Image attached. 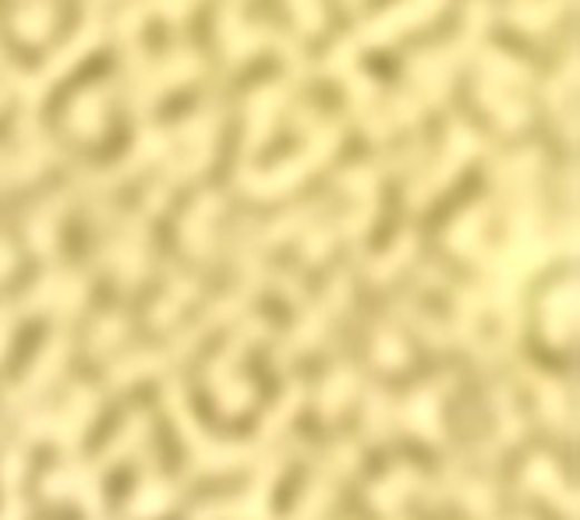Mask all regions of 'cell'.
Listing matches in <instances>:
<instances>
[{"instance_id": "277c9868", "label": "cell", "mask_w": 580, "mask_h": 520, "mask_svg": "<svg viewBox=\"0 0 580 520\" xmlns=\"http://www.w3.org/2000/svg\"><path fill=\"white\" fill-rule=\"evenodd\" d=\"M242 4L245 0H227L224 11H219V43H224L230 61H248L255 50L263 47H276L287 61L302 65V50L291 36L276 32V29H263V26H248L242 18Z\"/></svg>"}, {"instance_id": "7c38bea8", "label": "cell", "mask_w": 580, "mask_h": 520, "mask_svg": "<svg viewBox=\"0 0 580 520\" xmlns=\"http://www.w3.org/2000/svg\"><path fill=\"white\" fill-rule=\"evenodd\" d=\"M14 29L29 43H39V39H47V32L53 29V4L50 0H32L22 11L14 14Z\"/></svg>"}, {"instance_id": "2e32d148", "label": "cell", "mask_w": 580, "mask_h": 520, "mask_svg": "<svg viewBox=\"0 0 580 520\" xmlns=\"http://www.w3.org/2000/svg\"><path fill=\"white\" fill-rule=\"evenodd\" d=\"M0 71H4V75H8V82H14V86H18V82H22V71H14V68H8V65H4V57H0Z\"/></svg>"}, {"instance_id": "5b68a950", "label": "cell", "mask_w": 580, "mask_h": 520, "mask_svg": "<svg viewBox=\"0 0 580 520\" xmlns=\"http://www.w3.org/2000/svg\"><path fill=\"white\" fill-rule=\"evenodd\" d=\"M203 71V57L195 50H174L170 57H164L159 65H149L135 75V86H131V107L142 114L149 104H156L159 96L174 86H185L191 78Z\"/></svg>"}, {"instance_id": "9c48e42d", "label": "cell", "mask_w": 580, "mask_h": 520, "mask_svg": "<svg viewBox=\"0 0 580 520\" xmlns=\"http://www.w3.org/2000/svg\"><path fill=\"white\" fill-rule=\"evenodd\" d=\"M478 99H482V104L492 110V117L507 131L528 125V104L517 96V89L507 86V82H499V78H492L485 71H482V78H478Z\"/></svg>"}, {"instance_id": "ba28073f", "label": "cell", "mask_w": 580, "mask_h": 520, "mask_svg": "<svg viewBox=\"0 0 580 520\" xmlns=\"http://www.w3.org/2000/svg\"><path fill=\"white\" fill-rule=\"evenodd\" d=\"M191 8H195V0H128L121 18H117V32H121V39L131 47L128 50L131 61H138V57H142V53H138V47H135V39H138V29H142L149 11L164 14V18H174V22H177V18H185Z\"/></svg>"}, {"instance_id": "e0dca14e", "label": "cell", "mask_w": 580, "mask_h": 520, "mask_svg": "<svg viewBox=\"0 0 580 520\" xmlns=\"http://www.w3.org/2000/svg\"><path fill=\"white\" fill-rule=\"evenodd\" d=\"M0 99H4V92H0Z\"/></svg>"}, {"instance_id": "9a60e30c", "label": "cell", "mask_w": 580, "mask_h": 520, "mask_svg": "<svg viewBox=\"0 0 580 520\" xmlns=\"http://www.w3.org/2000/svg\"><path fill=\"white\" fill-rule=\"evenodd\" d=\"M287 8L294 11V18L302 22L305 32H318L326 26V11H323L318 0H287Z\"/></svg>"}, {"instance_id": "3957f363", "label": "cell", "mask_w": 580, "mask_h": 520, "mask_svg": "<svg viewBox=\"0 0 580 520\" xmlns=\"http://www.w3.org/2000/svg\"><path fill=\"white\" fill-rule=\"evenodd\" d=\"M99 4L104 0H89V11H86V22L78 26V32L68 39L65 47H57L47 65L32 71V75H22V82H18V89H22V104H26V114H32L39 104H43V96L53 89L57 78H65L89 50H96V43L104 39V14H99Z\"/></svg>"}, {"instance_id": "52a82bcc", "label": "cell", "mask_w": 580, "mask_h": 520, "mask_svg": "<svg viewBox=\"0 0 580 520\" xmlns=\"http://www.w3.org/2000/svg\"><path fill=\"white\" fill-rule=\"evenodd\" d=\"M287 104V86L273 82L263 86L248 96V128H245V153H255L263 143H269V135L276 128L279 107Z\"/></svg>"}, {"instance_id": "5bb4252c", "label": "cell", "mask_w": 580, "mask_h": 520, "mask_svg": "<svg viewBox=\"0 0 580 520\" xmlns=\"http://www.w3.org/2000/svg\"><path fill=\"white\" fill-rule=\"evenodd\" d=\"M340 75H344L347 92H351V99H354L357 114H368V110H372V104H375V86H372V78H368V75H362V71H354V68L340 71Z\"/></svg>"}, {"instance_id": "6da1fadb", "label": "cell", "mask_w": 580, "mask_h": 520, "mask_svg": "<svg viewBox=\"0 0 580 520\" xmlns=\"http://www.w3.org/2000/svg\"><path fill=\"white\" fill-rule=\"evenodd\" d=\"M446 0H396L386 11H379L368 22H362L354 32H347L340 43L330 50L326 57V71H347L354 65V57L362 53V47H375V43H390L400 32L425 26L429 18H435L443 11Z\"/></svg>"}, {"instance_id": "8fae6325", "label": "cell", "mask_w": 580, "mask_h": 520, "mask_svg": "<svg viewBox=\"0 0 580 520\" xmlns=\"http://www.w3.org/2000/svg\"><path fill=\"white\" fill-rule=\"evenodd\" d=\"M563 8H567V0H513L507 14L517 29L542 32L556 22L559 14H563Z\"/></svg>"}, {"instance_id": "30bf717a", "label": "cell", "mask_w": 580, "mask_h": 520, "mask_svg": "<svg viewBox=\"0 0 580 520\" xmlns=\"http://www.w3.org/2000/svg\"><path fill=\"white\" fill-rule=\"evenodd\" d=\"M107 96H110L107 86H92V89H82V92L71 99V107H68V128L78 138H99V135H104Z\"/></svg>"}, {"instance_id": "8992f818", "label": "cell", "mask_w": 580, "mask_h": 520, "mask_svg": "<svg viewBox=\"0 0 580 520\" xmlns=\"http://www.w3.org/2000/svg\"><path fill=\"white\" fill-rule=\"evenodd\" d=\"M482 149V135H478L471 125L464 121H453L450 131H446V146H443V156L435 159V167L411 188V203H425L429 195H435L443 188L450 177L468 164V159Z\"/></svg>"}, {"instance_id": "7a4b0ae2", "label": "cell", "mask_w": 580, "mask_h": 520, "mask_svg": "<svg viewBox=\"0 0 580 520\" xmlns=\"http://www.w3.org/2000/svg\"><path fill=\"white\" fill-rule=\"evenodd\" d=\"M336 146H340V125H315L308 131V143H305L302 153L279 159V164L269 167V170L242 167L237 170V185H242L245 192H252V195H279V192H287L294 185H302L312 170L323 167Z\"/></svg>"}, {"instance_id": "4fadbf2b", "label": "cell", "mask_w": 580, "mask_h": 520, "mask_svg": "<svg viewBox=\"0 0 580 520\" xmlns=\"http://www.w3.org/2000/svg\"><path fill=\"white\" fill-rule=\"evenodd\" d=\"M573 89H577V65H573V57H567V65L559 68V75L545 89L549 107L567 117V131H570V110H573Z\"/></svg>"}]
</instances>
